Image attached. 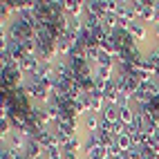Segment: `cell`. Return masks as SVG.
<instances>
[{
    "label": "cell",
    "instance_id": "1",
    "mask_svg": "<svg viewBox=\"0 0 159 159\" xmlns=\"http://www.w3.org/2000/svg\"><path fill=\"white\" fill-rule=\"evenodd\" d=\"M128 34H130L139 45H146V38L150 36V25H146V23H141V20L137 18V20H132V23H130Z\"/></svg>",
    "mask_w": 159,
    "mask_h": 159
},
{
    "label": "cell",
    "instance_id": "2",
    "mask_svg": "<svg viewBox=\"0 0 159 159\" xmlns=\"http://www.w3.org/2000/svg\"><path fill=\"white\" fill-rule=\"evenodd\" d=\"M101 125V114L99 112H88L81 116V132H97Z\"/></svg>",
    "mask_w": 159,
    "mask_h": 159
},
{
    "label": "cell",
    "instance_id": "3",
    "mask_svg": "<svg viewBox=\"0 0 159 159\" xmlns=\"http://www.w3.org/2000/svg\"><path fill=\"white\" fill-rule=\"evenodd\" d=\"M101 116L105 121H110V123L119 121V105L116 103H105V108L101 110Z\"/></svg>",
    "mask_w": 159,
    "mask_h": 159
},
{
    "label": "cell",
    "instance_id": "4",
    "mask_svg": "<svg viewBox=\"0 0 159 159\" xmlns=\"http://www.w3.org/2000/svg\"><path fill=\"white\" fill-rule=\"evenodd\" d=\"M114 143L119 146L123 152H128L130 148H134V146H132V139H130V134H125V132H123V134H116V137H114Z\"/></svg>",
    "mask_w": 159,
    "mask_h": 159
},
{
    "label": "cell",
    "instance_id": "5",
    "mask_svg": "<svg viewBox=\"0 0 159 159\" xmlns=\"http://www.w3.org/2000/svg\"><path fill=\"white\" fill-rule=\"evenodd\" d=\"M63 155H65V152H63L61 146H52V148H47V150H45V157H47V159H63Z\"/></svg>",
    "mask_w": 159,
    "mask_h": 159
}]
</instances>
